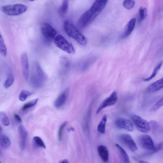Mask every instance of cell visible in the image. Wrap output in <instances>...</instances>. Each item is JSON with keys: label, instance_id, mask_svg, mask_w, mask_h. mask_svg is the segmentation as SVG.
Segmentation results:
<instances>
[{"label": "cell", "instance_id": "cell-34", "mask_svg": "<svg viewBox=\"0 0 163 163\" xmlns=\"http://www.w3.org/2000/svg\"><path fill=\"white\" fill-rule=\"evenodd\" d=\"M14 81V78L12 75H10L5 82L4 87L6 89H7L10 87Z\"/></svg>", "mask_w": 163, "mask_h": 163}, {"label": "cell", "instance_id": "cell-18", "mask_svg": "<svg viewBox=\"0 0 163 163\" xmlns=\"http://www.w3.org/2000/svg\"><path fill=\"white\" fill-rule=\"evenodd\" d=\"M136 22V20L135 18H133L131 19L127 25L126 29L123 35V38L128 37L132 34L135 28Z\"/></svg>", "mask_w": 163, "mask_h": 163}, {"label": "cell", "instance_id": "cell-21", "mask_svg": "<svg viewBox=\"0 0 163 163\" xmlns=\"http://www.w3.org/2000/svg\"><path fill=\"white\" fill-rule=\"evenodd\" d=\"M163 149V141L159 143L155 146V148L152 151L144 153L141 156L146 157L155 154Z\"/></svg>", "mask_w": 163, "mask_h": 163}, {"label": "cell", "instance_id": "cell-1", "mask_svg": "<svg viewBox=\"0 0 163 163\" xmlns=\"http://www.w3.org/2000/svg\"><path fill=\"white\" fill-rule=\"evenodd\" d=\"M64 28L69 36L73 38L82 46L86 45L87 40L86 38L69 21L65 22Z\"/></svg>", "mask_w": 163, "mask_h": 163}, {"label": "cell", "instance_id": "cell-36", "mask_svg": "<svg viewBox=\"0 0 163 163\" xmlns=\"http://www.w3.org/2000/svg\"><path fill=\"white\" fill-rule=\"evenodd\" d=\"M133 158L134 159V160H135V161H137V162L139 163H148V162H146V161H144L140 160L138 159V158H136L135 157H134Z\"/></svg>", "mask_w": 163, "mask_h": 163}, {"label": "cell", "instance_id": "cell-28", "mask_svg": "<svg viewBox=\"0 0 163 163\" xmlns=\"http://www.w3.org/2000/svg\"><path fill=\"white\" fill-rule=\"evenodd\" d=\"M140 21H142L146 18L148 14L147 10L142 7H140L139 9Z\"/></svg>", "mask_w": 163, "mask_h": 163}, {"label": "cell", "instance_id": "cell-11", "mask_svg": "<svg viewBox=\"0 0 163 163\" xmlns=\"http://www.w3.org/2000/svg\"><path fill=\"white\" fill-rule=\"evenodd\" d=\"M115 123L116 126L119 129L129 132L133 131L134 130L133 124L131 121L129 120L122 118H118Z\"/></svg>", "mask_w": 163, "mask_h": 163}, {"label": "cell", "instance_id": "cell-23", "mask_svg": "<svg viewBox=\"0 0 163 163\" xmlns=\"http://www.w3.org/2000/svg\"><path fill=\"white\" fill-rule=\"evenodd\" d=\"M116 145L118 149L119 150L124 162L126 163H130L129 157L126 151L119 145L116 144Z\"/></svg>", "mask_w": 163, "mask_h": 163}, {"label": "cell", "instance_id": "cell-3", "mask_svg": "<svg viewBox=\"0 0 163 163\" xmlns=\"http://www.w3.org/2000/svg\"><path fill=\"white\" fill-rule=\"evenodd\" d=\"M131 119L140 131L146 133L151 130V127L149 123L142 117L136 115H133L131 117Z\"/></svg>", "mask_w": 163, "mask_h": 163}, {"label": "cell", "instance_id": "cell-13", "mask_svg": "<svg viewBox=\"0 0 163 163\" xmlns=\"http://www.w3.org/2000/svg\"><path fill=\"white\" fill-rule=\"evenodd\" d=\"M18 132L20 137L19 145L22 151H24L26 146L27 140L28 137V133L23 125H20L18 128Z\"/></svg>", "mask_w": 163, "mask_h": 163}, {"label": "cell", "instance_id": "cell-15", "mask_svg": "<svg viewBox=\"0 0 163 163\" xmlns=\"http://www.w3.org/2000/svg\"><path fill=\"white\" fill-rule=\"evenodd\" d=\"M68 90H66L57 98L54 102V105L56 108H60L65 104L68 97Z\"/></svg>", "mask_w": 163, "mask_h": 163}, {"label": "cell", "instance_id": "cell-31", "mask_svg": "<svg viewBox=\"0 0 163 163\" xmlns=\"http://www.w3.org/2000/svg\"><path fill=\"white\" fill-rule=\"evenodd\" d=\"M163 106V96L151 107V111H155Z\"/></svg>", "mask_w": 163, "mask_h": 163}, {"label": "cell", "instance_id": "cell-17", "mask_svg": "<svg viewBox=\"0 0 163 163\" xmlns=\"http://www.w3.org/2000/svg\"><path fill=\"white\" fill-rule=\"evenodd\" d=\"M163 88V78L158 80L150 85L147 89L149 92H154Z\"/></svg>", "mask_w": 163, "mask_h": 163}, {"label": "cell", "instance_id": "cell-12", "mask_svg": "<svg viewBox=\"0 0 163 163\" xmlns=\"http://www.w3.org/2000/svg\"><path fill=\"white\" fill-rule=\"evenodd\" d=\"M21 62L24 78L25 80H27L29 74V65L26 53L24 52L22 54L21 56Z\"/></svg>", "mask_w": 163, "mask_h": 163}, {"label": "cell", "instance_id": "cell-26", "mask_svg": "<svg viewBox=\"0 0 163 163\" xmlns=\"http://www.w3.org/2000/svg\"><path fill=\"white\" fill-rule=\"evenodd\" d=\"M69 0H64L62 6L59 9V12L61 15L66 14L67 11L69 6Z\"/></svg>", "mask_w": 163, "mask_h": 163}, {"label": "cell", "instance_id": "cell-7", "mask_svg": "<svg viewBox=\"0 0 163 163\" xmlns=\"http://www.w3.org/2000/svg\"><path fill=\"white\" fill-rule=\"evenodd\" d=\"M41 31L45 39L47 41L54 40L57 36V32L48 23H44L41 27Z\"/></svg>", "mask_w": 163, "mask_h": 163}, {"label": "cell", "instance_id": "cell-29", "mask_svg": "<svg viewBox=\"0 0 163 163\" xmlns=\"http://www.w3.org/2000/svg\"><path fill=\"white\" fill-rule=\"evenodd\" d=\"M38 99L36 98L32 100L30 102H28L25 104L22 107V111H25L32 107H33L36 105L37 103Z\"/></svg>", "mask_w": 163, "mask_h": 163}, {"label": "cell", "instance_id": "cell-25", "mask_svg": "<svg viewBox=\"0 0 163 163\" xmlns=\"http://www.w3.org/2000/svg\"><path fill=\"white\" fill-rule=\"evenodd\" d=\"M0 52L2 55L6 56L7 54V49L1 34L0 37Z\"/></svg>", "mask_w": 163, "mask_h": 163}, {"label": "cell", "instance_id": "cell-5", "mask_svg": "<svg viewBox=\"0 0 163 163\" xmlns=\"http://www.w3.org/2000/svg\"><path fill=\"white\" fill-rule=\"evenodd\" d=\"M100 14L98 13H94L90 9L86 11L81 16L78 22L79 27L84 28L88 26Z\"/></svg>", "mask_w": 163, "mask_h": 163}, {"label": "cell", "instance_id": "cell-32", "mask_svg": "<svg viewBox=\"0 0 163 163\" xmlns=\"http://www.w3.org/2000/svg\"><path fill=\"white\" fill-rule=\"evenodd\" d=\"M135 5V1L134 0H125L123 3L124 8L128 10L132 9Z\"/></svg>", "mask_w": 163, "mask_h": 163}, {"label": "cell", "instance_id": "cell-33", "mask_svg": "<svg viewBox=\"0 0 163 163\" xmlns=\"http://www.w3.org/2000/svg\"><path fill=\"white\" fill-rule=\"evenodd\" d=\"M67 123V121H65L59 127L58 132V139L59 141L60 142L62 141L63 138V131Z\"/></svg>", "mask_w": 163, "mask_h": 163}, {"label": "cell", "instance_id": "cell-10", "mask_svg": "<svg viewBox=\"0 0 163 163\" xmlns=\"http://www.w3.org/2000/svg\"><path fill=\"white\" fill-rule=\"evenodd\" d=\"M120 140L131 151L135 152L137 151V146L134 140L129 134H124L120 137Z\"/></svg>", "mask_w": 163, "mask_h": 163}, {"label": "cell", "instance_id": "cell-9", "mask_svg": "<svg viewBox=\"0 0 163 163\" xmlns=\"http://www.w3.org/2000/svg\"><path fill=\"white\" fill-rule=\"evenodd\" d=\"M138 140L140 146L143 149L151 151L154 149L155 145L154 142L149 135L145 134L140 135Z\"/></svg>", "mask_w": 163, "mask_h": 163}, {"label": "cell", "instance_id": "cell-14", "mask_svg": "<svg viewBox=\"0 0 163 163\" xmlns=\"http://www.w3.org/2000/svg\"><path fill=\"white\" fill-rule=\"evenodd\" d=\"M108 1V0H96L89 9L94 13L100 14L106 6Z\"/></svg>", "mask_w": 163, "mask_h": 163}, {"label": "cell", "instance_id": "cell-24", "mask_svg": "<svg viewBox=\"0 0 163 163\" xmlns=\"http://www.w3.org/2000/svg\"><path fill=\"white\" fill-rule=\"evenodd\" d=\"M34 145L37 147L45 149L46 148L45 144L43 140L39 136H35L33 139Z\"/></svg>", "mask_w": 163, "mask_h": 163}, {"label": "cell", "instance_id": "cell-22", "mask_svg": "<svg viewBox=\"0 0 163 163\" xmlns=\"http://www.w3.org/2000/svg\"><path fill=\"white\" fill-rule=\"evenodd\" d=\"M163 63V61H162L158 63V64L155 67L154 70V71H153L152 74L149 77L144 79L143 80L146 82L149 81L155 78L156 75L157 74L160 69L161 68Z\"/></svg>", "mask_w": 163, "mask_h": 163}, {"label": "cell", "instance_id": "cell-19", "mask_svg": "<svg viewBox=\"0 0 163 163\" xmlns=\"http://www.w3.org/2000/svg\"><path fill=\"white\" fill-rule=\"evenodd\" d=\"M11 144V142L8 137L5 135L1 134L0 136V145L3 149H7Z\"/></svg>", "mask_w": 163, "mask_h": 163}, {"label": "cell", "instance_id": "cell-38", "mask_svg": "<svg viewBox=\"0 0 163 163\" xmlns=\"http://www.w3.org/2000/svg\"><path fill=\"white\" fill-rule=\"evenodd\" d=\"M70 130H72V131H74V128H73V127H71V128H70Z\"/></svg>", "mask_w": 163, "mask_h": 163}, {"label": "cell", "instance_id": "cell-8", "mask_svg": "<svg viewBox=\"0 0 163 163\" xmlns=\"http://www.w3.org/2000/svg\"><path fill=\"white\" fill-rule=\"evenodd\" d=\"M118 100V95L116 91H114L109 97L103 101L98 109L96 114H98L104 109L116 104Z\"/></svg>", "mask_w": 163, "mask_h": 163}, {"label": "cell", "instance_id": "cell-20", "mask_svg": "<svg viewBox=\"0 0 163 163\" xmlns=\"http://www.w3.org/2000/svg\"><path fill=\"white\" fill-rule=\"evenodd\" d=\"M107 118L106 115L102 117L100 122L98 124L97 127L98 131L100 133L104 134L105 132V127L107 121Z\"/></svg>", "mask_w": 163, "mask_h": 163}, {"label": "cell", "instance_id": "cell-37", "mask_svg": "<svg viewBox=\"0 0 163 163\" xmlns=\"http://www.w3.org/2000/svg\"><path fill=\"white\" fill-rule=\"evenodd\" d=\"M61 163H68L69 162L67 160L65 159L59 162Z\"/></svg>", "mask_w": 163, "mask_h": 163}, {"label": "cell", "instance_id": "cell-16", "mask_svg": "<svg viewBox=\"0 0 163 163\" xmlns=\"http://www.w3.org/2000/svg\"><path fill=\"white\" fill-rule=\"evenodd\" d=\"M98 151L99 156L105 162L108 161L109 158V153L106 146L100 145L98 147Z\"/></svg>", "mask_w": 163, "mask_h": 163}, {"label": "cell", "instance_id": "cell-39", "mask_svg": "<svg viewBox=\"0 0 163 163\" xmlns=\"http://www.w3.org/2000/svg\"><path fill=\"white\" fill-rule=\"evenodd\" d=\"M28 1H30L32 2L34 1L35 0H28Z\"/></svg>", "mask_w": 163, "mask_h": 163}, {"label": "cell", "instance_id": "cell-27", "mask_svg": "<svg viewBox=\"0 0 163 163\" xmlns=\"http://www.w3.org/2000/svg\"><path fill=\"white\" fill-rule=\"evenodd\" d=\"M0 119L2 123L4 126H7L9 125V118L7 115L4 112H1L0 113Z\"/></svg>", "mask_w": 163, "mask_h": 163}, {"label": "cell", "instance_id": "cell-35", "mask_svg": "<svg viewBox=\"0 0 163 163\" xmlns=\"http://www.w3.org/2000/svg\"><path fill=\"white\" fill-rule=\"evenodd\" d=\"M14 117L16 120H17L18 122H21L22 121V120L21 118L19 115L17 114H15L14 115Z\"/></svg>", "mask_w": 163, "mask_h": 163}, {"label": "cell", "instance_id": "cell-6", "mask_svg": "<svg viewBox=\"0 0 163 163\" xmlns=\"http://www.w3.org/2000/svg\"><path fill=\"white\" fill-rule=\"evenodd\" d=\"M34 73L32 80L33 85L35 87H41L46 80L45 74L38 65H36L35 66Z\"/></svg>", "mask_w": 163, "mask_h": 163}, {"label": "cell", "instance_id": "cell-30", "mask_svg": "<svg viewBox=\"0 0 163 163\" xmlns=\"http://www.w3.org/2000/svg\"><path fill=\"white\" fill-rule=\"evenodd\" d=\"M31 94V93L30 91L24 90L22 91L19 95V100L21 101H24Z\"/></svg>", "mask_w": 163, "mask_h": 163}, {"label": "cell", "instance_id": "cell-4", "mask_svg": "<svg viewBox=\"0 0 163 163\" xmlns=\"http://www.w3.org/2000/svg\"><path fill=\"white\" fill-rule=\"evenodd\" d=\"M54 41L56 45L61 50L69 54L75 53L74 49L72 45L61 35L57 36Z\"/></svg>", "mask_w": 163, "mask_h": 163}, {"label": "cell", "instance_id": "cell-2", "mask_svg": "<svg viewBox=\"0 0 163 163\" xmlns=\"http://www.w3.org/2000/svg\"><path fill=\"white\" fill-rule=\"evenodd\" d=\"M27 6L21 4L9 5L3 6L2 11L4 13L8 16H18L26 12Z\"/></svg>", "mask_w": 163, "mask_h": 163}]
</instances>
